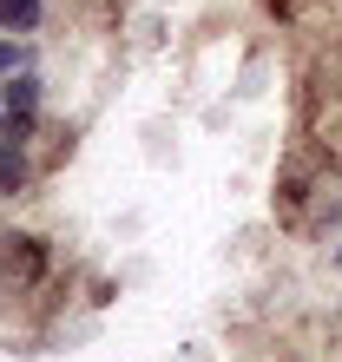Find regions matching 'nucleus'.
<instances>
[{
    "mask_svg": "<svg viewBox=\"0 0 342 362\" xmlns=\"http://www.w3.org/2000/svg\"><path fill=\"white\" fill-rule=\"evenodd\" d=\"M336 264H342V244H336Z\"/></svg>",
    "mask_w": 342,
    "mask_h": 362,
    "instance_id": "nucleus-5",
    "label": "nucleus"
},
{
    "mask_svg": "<svg viewBox=\"0 0 342 362\" xmlns=\"http://www.w3.org/2000/svg\"><path fill=\"white\" fill-rule=\"evenodd\" d=\"M0 27L7 33H33L40 27V0H0Z\"/></svg>",
    "mask_w": 342,
    "mask_h": 362,
    "instance_id": "nucleus-2",
    "label": "nucleus"
},
{
    "mask_svg": "<svg viewBox=\"0 0 342 362\" xmlns=\"http://www.w3.org/2000/svg\"><path fill=\"white\" fill-rule=\"evenodd\" d=\"M20 66V47H0V73H13Z\"/></svg>",
    "mask_w": 342,
    "mask_h": 362,
    "instance_id": "nucleus-4",
    "label": "nucleus"
},
{
    "mask_svg": "<svg viewBox=\"0 0 342 362\" xmlns=\"http://www.w3.org/2000/svg\"><path fill=\"white\" fill-rule=\"evenodd\" d=\"M27 185V152L20 145H0V191H20Z\"/></svg>",
    "mask_w": 342,
    "mask_h": 362,
    "instance_id": "nucleus-3",
    "label": "nucleus"
},
{
    "mask_svg": "<svg viewBox=\"0 0 342 362\" xmlns=\"http://www.w3.org/2000/svg\"><path fill=\"white\" fill-rule=\"evenodd\" d=\"M33 119H40V79H33V73H20V79H13V93H7V125H13V139L27 132Z\"/></svg>",
    "mask_w": 342,
    "mask_h": 362,
    "instance_id": "nucleus-1",
    "label": "nucleus"
}]
</instances>
